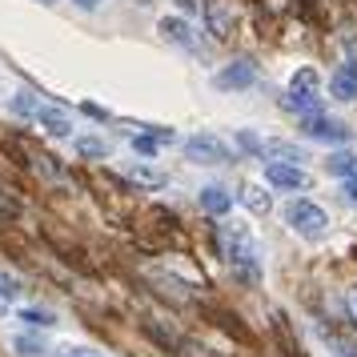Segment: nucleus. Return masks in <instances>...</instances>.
Segmentation results:
<instances>
[{
    "label": "nucleus",
    "mask_w": 357,
    "mask_h": 357,
    "mask_svg": "<svg viewBox=\"0 0 357 357\" xmlns=\"http://www.w3.org/2000/svg\"><path fill=\"white\" fill-rule=\"evenodd\" d=\"M217 249H221V257H225V265L233 269L237 281H245V285L261 281V273H265L261 269V245L245 221H221L217 225Z\"/></svg>",
    "instance_id": "nucleus-1"
},
{
    "label": "nucleus",
    "mask_w": 357,
    "mask_h": 357,
    "mask_svg": "<svg viewBox=\"0 0 357 357\" xmlns=\"http://www.w3.org/2000/svg\"><path fill=\"white\" fill-rule=\"evenodd\" d=\"M281 105L297 116H313L321 113V77H317V68H297L289 77V89H285V97Z\"/></svg>",
    "instance_id": "nucleus-2"
},
{
    "label": "nucleus",
    "mask_w": 357,
    "mask_h": 357,
    "mask_svg": "<svg viewBox=\"0 0 357 357\" xmlns=\"http://www.w3.org/2000/svg\"><path fill=\"white\" fill-rule=\"evenodd\" d=\"M285 225H289L301 241H325V233H329V213H325L317 201H309V197H293L289 205H285Z\"/></svg>",
    "instance_id": "nucleus-3"
},
{
    "label": "nucleus",
    "mask_w": 357,
    "mask_h": 357,
    "mask_svg": "<svg viewBox=\"0 0 357 357\" xmlns=\"http://www.w3.org/2000/svg\"><path fill=\"white\" fill-rule=\"evenodd\" d=\"M157 33H161L165 45H173V49L189 52V56H201V33H197L193 17H185V13H169V17L157 20Z\"/></svg>",
    "instance_id": "nucleus-4"
},
{
    "label": "nucleus",
    "mask_w": 357,
    "mask_h": 357,
    "mask_svg": "<svg viewBox=\"0 0 357 357\" xmlns=\"http://www.w3.org/2000/svg\"><path fill=\"white\" fill-rule=\"evenodd\" d=\"M181 149H185V157L193 165H229L233 161V145L221 141L217 132H193V137L181 141Z\"/></svg>",
    "instance_id": "nucleus-5"
},
{
    "label": "nucleus",
    "mask_w": 357,
    "mask_h": 357,
    "mask_svg": "<svg viewBox=\"0 0 357 357\" xmlns=\"http://www.w3.org/2000/svg\"><path fill=\"white\" fill-rule=\"evenodd\" d=\"M33 125L45 132V137H52V141H68V137H73V129H77L73 113H68L65 105H52V100H45V105H40V113H36Z\"/></svg>",
    "instance_id": "nucleus-6"
},
{
    "label": "nucleus",
    "mask_w": 357,
    "mask_h": 357,
    "mask_svg": "<svg viewBox=\"0 0 357 357\" xmlns=\"http://www.w3.org/2000/svg\"><path fill=\"white\" fill-rule=\"evenodd\" d=\"M265 185H273L281 193H301V189H309V173H305V165L265 161Z\"/></svg>",
    "instance_id": "nucleus-7"
},
{
    "label": "nucleus",
    "mask_w": 357,
    "mask_h": 357,
    "mask_svg": "<svg viewBox=\"0 0 357 357\" xmlns=\"http://www.w3.org/2000/svg\"><path fill=\"white\" fill-rule=\"evenodd\" d=\"M257 65L253 61H233V65H225L221 73H213V84L221 89V93H245V89H253L257 84Z\"/></svg>",
    "instance_id": "nucleus-8"
},
{
    "label": "nucleus",
    "mask_w": 357,
    "mask_h": 357,
    "mask_svg": "<svg viewBox=\"0 0 357 357\" xmlns=\"http://www.w3.org/2000/svg\"><path fill=\"white\" fill-rule=\"evenodd\" d=\"M301 132H305L309 141H325V145H345L349 141V129L333 121V116L325 113H313V116H301Z\"/></svg>",
    "instance_id": "nucleus-9"
},
{
    "label": "nucleus",
    "mask_w": 357,
    "mask_h": 357,
    "mask_svg": "<svg viewBox=\"0 0 357 357\" xmlns=\"http://www.w3.org/2000/svg\"><path fill=\"white\" fill-rule=\"evenodd\" d=\"M4 105H8V113L17 116V121H29V125H33L36 113H40V105H45V97H40L36 89H24V84H20V89H13V93H8V100H4Z\"/></svg>",
    "instance_id": "nucleus-10"
},
{
    "label": "nucleus",
    "mask_w": 357,
    "mask_h": 357,
    "mask_svg": "<svg viewBox=\"0 0 357 357\" xmlns=\"http://www.w3.org/2000/svg\"><path fill=\"white\" fill-rule=\"evenodd\" d=\"M329 97L333 100H357V61L337 65V73L329 77Z\"/></svg>",
    "instance_id": "nucleus-11"
},
{
    "label": "nucleus",
    "mask_w": 357,
    "mask_h": 357,
    "mask_svg": "<svg viewBox=\"0 0 357 357\" xmlns=\"http://www.w3.org/2000/svg\"><path fill=\"white\" fill-rule=\"evenodd\" d=\"M125 177H129L132 185H141V189H165V185H169V173L157 169V165H149V161H132L129 169H125Z\"/></svg>",
    "instance_id": "nucleus-12"
},
{
    "label": "nucleus",
    "mask_w": 357,
    "mask_h": 357,
    "mask_svg": "<svg viewBox=\"0 0 357 357\" xmlns=\"http://www.w3.org/2000/svg\"><path fill=\"white\" fill-rule=\"evenodd\" d=\"M197 201H201V209L209 213V217H225V213L233 209V193H229L225 185H205V189L197 193Z\"/></svg>",
    "instance_id": "nucleus-13"
},
{
    "label": "nucleus",
    "mask_w": 357,
    "mask_h": 357,
    "mask_svg": "<svg viewBox=\"0 0 357 357\" xmlns=\"http://www.w3.org/2000/svg\"><path fill=\"white\" fill-rule=\"evenodd\" d=\"M73 149H77V157H84V161H105V157L113 153V145H109L105 137H97V132H81V137H73Z\"/></svg>",
    "instance_id": "nucleus-14"
},
{
    "label": "nucleus",
    "mask_w": 357,
    "mask_h": 357,
    "mask_svg": "<svg viewBox=\"0 0 357 357\" xmlns=\"http://www.w3.org/2000/svg\"><path fill=\"white\" fill-rule=\"evenodd\" d=\"M13 354L17 357H52V345L36 333H17L13 337Z\"/></svg>",
    "instance_id": "nucleus-15"
},
{
    "label": "nucleus",
    "mask_w": 357,
    "mask_h": 357,
    "mask_svg": "<svg viewBox=\"0 0 357 357\" xmlns=\"http://www.w3.org/2000/svg\"><path fill=\"white\" fill-rule=\"evenodd\" d=\"M241 205L253 213V217H265V213L273 209V197L265 193V185H245L241 189Z\"/></svg>",
    "instance_id": "nucleus-16"
},
{
    "label": "nucleus",
    "mask_w": 357,
    "mask_h": 357,
    "mask_svg": "<svg viewBox=\"0 0 357 357\" xmlns=\"http://www.w3.org/2000/svg\"><path fill=\"white\" fill-rule=\"evenodd\" d=\"M265 157L269 161H289V165H305V149L289 145V141H265Z\"/></svg>",
    "instance_id": "nucleus-17"
},
{
    "label": "nucleus",
    "mask_w": 357,
    "mask_h": 357,
    "mask_svg": "<svg viewBox=\"0 0 357 357\" xmlns=\"http://www.w3.org/2000/svg\"><path fill=\"white\" fill-rule=\"evenodd\" d=\"M17 321L29 325V329H52L56 325V313H49V309H40V305H20Z\"/></svg>",
    "instance_id": "nucleus-18"
},
{
    "label": "nucleus",
    "mask_w": 357,
    "mask_h": 357,
    "mask_svg": "<svg viewBox=\"0 0 357 357\" xmlns=\"http://www.w3.org/2000/svg\"><path fill=\"white\" fill-rule=\"evenodd\" d=\"M52 357H109V354H100L97 345H89V341H56Z\"/></svg>",
    "instance_id": "nucleus-19"
},
{
    "label": "nucleus",
    "mask_w": 357,
    "mask_h": 357,
    "mask_svg": "<svg viewBox=\"0 0 357 357\" xmlns=\"http://www.w3.org/2000/svg\"><path fill=\"white\" fill-rule=\"evenodd\" d=\"M325 169H329L333 177H341V181L357 177V153H333V157L325 161Z\"/></svg>",
    "instance_id": "nucleus-20"
},
{
    "label": "nucleus",
    "mask_w": 357,
    "mask_h": 357,
    "mask_svg": "<svg viewBox=\"0 0 357 357\" xmlns=\"http://www.w3.org/2000/svg\"><path fill=\"white\" fill-rule=\"evenodd\" d=\"M233 141H237V149H241V153H253V157H265V141H261L257 132H249V129H237V132H233Z\"/></svg>",
    "instance_id": "nucleus-21"
},
{
    "label": "nucleus",
    "mask_w": 357,
    "mask_h": 357,
    "mask_svg": "<svg viewBox=\"0 0 357 357\" xmlns=\"http://www.w3.org/2000/svg\"><path fill=\"white\" fill-rule=\"evenodd\" d=\"M20 293H24V281L8 269H0V301H17Z\"/></svg>",
    "instance_id": "nucleus-22"
},
{
    "label": "nucleus",
    "mask_w": 357,
    "mask_h": 357,
    "mask_svg": "<svg viewBox=\"0 0 357 357\" xmlns=\"http://www.w3.org/2000/svg\"><path fill=\"white\" fill-rule=\"evenodd\" d=\"M132 149H137L141 157H157V149H161V141H157L153 132H137V137H132Z\"/></svg>",
    "instance_id": "nucleus-23"
},
{
    "label": "nucleus",
    "mask_w": 357,
    "mask_h": 357,
    "mask_svg": "<svg viewBox=\"0 0 357 357\" xmlns=\"http://www.w3.org/2000/svg\"><path fill=\"white\" fill-rule=\"evenodd\" d=\"M341 309H345V321L357 329V285H354V289H345V297H341Z\"/></svg>",
    "instance_id": "nucleus-24"
},
{
    "label": "nucleus",
    "mask_w": 357,
    "mask_h": 357,
    "mask_svg": "<svg viewBox=\"0 0 357 357\" xmlns=\"http://www.w3.org/2000/svg\"><path fill=\"white\" fill-rule=\"evenodd\" d=\"M173 4H177V13H185V17H197V13H201L197 0H173Z\"/></svg>",
    "instance_id": "nucleus-25"
},
{
    "label": "nucleus",
    "mask_w": 357,
    "mask_h": 357,
    "mask_svg": "<svg viewBox=\"0 0 357 357\" xmlns=\"http://www.w3.org/2000/svg\"><path fill=\"white\" fill-rule=\"evenodd\" d=\"M73 4H77L81 13H100V8H105V0H73Z\"/></svg>",
    "instance_id": "nucleus-26"
},
{
    "label": "nucleus",
    "mask_w": 357,
    "mask_h": 357,
    "mask_svg": "<svg viewBox=\"0 0 357 357\" xmlns=\"http://www.w3.org/2000/svg\"><path fill=\"white\" fill-rule=\"evenodd\" d=\"M341 193H345V201H354V205H357V177L345 181V185H341Z\"/></svg>",
    "instance_id": "nucleus-27"
},
{
    "label": "nucleus",
    "mask_w": 357,
    "mask_h": 357,
    "mask_svg": "<svg viewBox=\"0 0 357 357\" xmlns=\"http://www.w3.org/2000/svg\"><path fill=\"white\" fill-rule=\"evenodd\" d=\"M0 97H4V77H0Z\"/></svg>",
    "instance_id": "nucleus-28"
}]
</instances>
